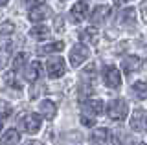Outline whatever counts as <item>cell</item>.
Returning <instances> with one entry per match:
<instances>
[{
  "instance_id": "obj_1",
  "label": "cell",
  "mask_w": 147,
  "mask_h": 145,
  "mask_svg": "<svg viewBox=\"0 0 147 145\" xmlns=\"http://www.w3.org/2000/svg\"><path fill=\"white\" fill-rule=\"evenodd\" d=\"M107 116L114 121H121L129 116V105L125 99H114L107 107Z\"/></svg>"
},
{
  "instance_id": "obj_2",
  "label": "cell",
  "mask_w": 147,
  "mask_h": 145,
  "mask_svg": "<svg viewBox=\"0 0 147 145\" xmlns=\"http://www.w3.org/2000/svg\"><path fill=\"white\" fill-rule=\"evenodd\" d=\"M64 72H66V62H64L63 57L48 59V62H46V74H48V77L59 79V77L64 75Z\"/></svg>"
},
{
  "instance_id": "obj_3",
  "label": "cell",
  "mask_w": 147,
  "mask_h": 145,
  "mask_svg": "<svg viewBox=\"0 0 147 145\" xmlns=\"http://www.w3.org/2000/svg\"><path fill=\"white\" fill-rule=\"evenodd\" d=\"M88 57H90V50L86 48L85 44H76V46L72 48V52H70V64L74 68H77V66H81Z\"/></svg>"
},
{
  "instance_id": "obj_4",
  "label": "cell",
  "mask_w": 147,
  "mask_h": 145,
  "mask_svg": "<svg viewBox=\"0 0 147 145\" xmlns=\"http://www.w3.org/2000/svg\"><path fill=\"white\" fill-rule=\"evenodd\" d=\"M103 81L109 88H119L121 87V74L116 66H107L103 70Z\"/></svg>"
},
{
  "instance_id": "obj_5",
  "label": "cell",
  "mask_w": 147,
  "mask_h": 145,
  "mask_svg": "<svg viewBox=\"0 0 147 145\" xmlns=\"http://www.w3.org/2000/svg\"><path fill=\"white\" fill-rule=\"evenodd\" d=\"M40 123H42V119H40L39 114H28L24 119H22V129H24L28 134H37L40 130Z\"/></svg>"
},
{
  "instance_id": "obj_6",
  "label": "cell",
  "mask_w": 147,
  "mask_h": 145,
  "mask_svg": "<svg viewBox=\"0 0 147 145\" xmlns=\"http://www.w3.org/2000/svg\"><path fill=\"white\" fill-rule=\"evenodd\" d=\"M110 130L107 129V127H98V129L92 130L90 134V142L94 145H109L110 143Z\"/></svg>"
},
{
  "instance_id": "obj_7",
  "label": "cell",
  "mask_w": 147,
  "mask_h": 145,
  "mask_svg": "<svg viewBox=\"0 0 147 145\" xmlns=\"http://www.w3.org/2000/svg\"><path fill=\"white\" fill-rule=\"evenodd\" d=\"M52 15V9H50L46 4H40V6H35V7H31L30 9V20L31 22H42V20H46L48 17Z\"/></svg>"
},
{
  "instance_id": "obj_8",
  "label": "cell",
  "mask_w": 147,
  "mask_h": 145,
  "mask_svg": "<svg viewBox=\"0 0 147 145\" xmlns=\"http://www.w3.org/2000/svg\"><path fill=\"white\" fill-rule=\"evenodd\" d=\"M88 2L86 0H81V2H77L76 6L70 9V15H72V20L74 22H81L85 20L86 17H88Z\"/></svg>"
},
{
  "instance_id": "obj_9",
  "label": "cell",
  "mask_w": 147,
  "mask_h": 145,
  "mask_svg": "<svg viewBox=\"0 0 147 145\" xmlns=\"http://www.w3.org/2000/svg\"><path fill=\"white\" fill-rule=\"evenodd\" d=\"M40 75H42V66H40V62H31V64L24 66V77H26V81L35 83Z\"/></svg>"
},
{
  "instance_id": "obj_10",
  "label": "cell",
  "mask_w": 147,
  "mask_h": 145,
  "mask_svg": "<svg viewBox=\"0 0 147 145\" xmlns=\"http://www.w3.org/2000/svg\"><path fill=\"white\" fill-rule=\"evenodd\" d=\"M109 17H110V6H98L90 13V20L94 24H103Z\"/></svg>"
},
{
  "instance_id": "obj_11",
  "label": "cell",
  "mask_w": 147,
  "mask_h": 145,
  "mask_svg": "<svg viewBox=\"0 0 147 145\" xmlns=\"http://www.w3.org/2000/svg\"><path fill=\"white\" fill-rule=\"evenodd\" d=\"M103 108H105V105H103L101 99H86L83 103V110L90 112V116H99L103 112Z\"/></svg>"
},
{
  "instance_id": "obj_12",
  "label": "cell",
  "mask_w": 147,
  "mask_h": 145,
  "mask_svg": "<svg viewBox=\"0 0 147 145\" xmlns=\"http://www.w3.org/2000/svg\"><path fill=\"white\" fill-rule=\"evenodd\" d=\"M39 110H40V114H42L46 119H53L55 114H57V105H55L52 99H44V101H40Z\"/></svg>"
},
{
  "instance_id": "obj_13",
  "label": "cell",
  "mask_w": 147,
  "mask_h": 145,
  "mask_svg": "<svg viewBox=\"0 0 147 145\" xmlns=\"http://www.w3.org/2000/svg\"><path fill=\"white\" fill-rule=\"evenodd\" d=\"M144 127H145V112L142 108H136L134 114L131 116V129L138 132V130H144Z\"/></svg>"
},
{
  "instance_id": "obj_14",
  "label": "cell",
  "mask_w": 147,
  "mask_h": 145,
  "mask_svg": "<svg viewBox=\"0 0 147 145\" xmlns=\"http://www.w3.org/2000/svg\"><path fill=\"white\" fill-rule=\"evenodd\" d=\"M79 40H81V42H86V44H98V40H99L98 30H96V28L83 30L81 33H79Z\"/></svg>"
},
{
  "instance_id": "obj_15",
  "label": "cell",
  "mask_w": 147,
  "mask_h": 145,
  "mask_svg": "<svg viewBox=\"0 0 147 145\" xmlns=\"http://www.w3.org/2000/svg\"><path fill=\"white\" fill-rule=\"evenodd\" d=\"M20 142V134L17 132L15 129H9L2 134V140H0V145H17Z\"/></svg>"
},
{
  "instance_id": "obj_16",
  "label": "cell",
  "mask_w": 147,
  "mask_h": 145,
  "mask_svg": "<svg viewBox=\"0 0 147 145\" xmlns=\"http://www.w3.org/2000/svg\"><path fill=\"white\" fill-rule=\"evenodd\" d=\"M64 48V42L63 40H55V42H50V44H42L39 48V53L40 55H48V53H57Z\"/></svg>"
},
{
  "instance_id": "obj_17",
  "label": "cell",
  "mask_w": 147,
  "mask_h": 145,
  "mask_svg": "<svg viewBox=\"0 0 147 145\" xmlns=\"http://www.w3.org/2000/svg\"><path fill=\"white\" fill-rule=\"evenodd\" d=\"M48 35H50V30L46 26H35V28L30 30V37L35 40H46Z\"/></svg>"
},
{
  "instance_id": "obj_18",
  "label": "cell",
  "mask_w": 147,
  "mask_h": 145,
  "mask_svg": "<svg viewBox=\"0 0 147 145\" xmlns=\"http://www.w3.org/2000/svg\"><path fill=\"white\" fill-rule=\"evenodd\" d=\"M140 66H142V59L136 57V55L125 57V61H123V70L125 72H136Z\"/></svg>"
},
{
  "instance_id": "obj_19",
  "label": "cell",
  "mask_w": 147,
  "mask_h": 145,
  "mask_svg": "<svg viewBox=\"0 0 147 145\" xmlns=\"http://www.w3.org/2000/svg\"><path fill=\"white\" fill-rule=\"evenodd\" d=\"M11 53H13V46H11L9 42H7V44H4V46L0 48V70L7 66L9 59H11Z\"/></svg>"
},
{
  "instance_id": "obj_20",
  "label": "cell",
  "mask_w": 147,
  "mask_h": 145,
  "mask_svg": "<svg viewBox=\"0 0 147 145\" xmlns=\"http://www.w3.org/2000/svg\"><path fill=\"white\" fill-rule=\"evenodd\" d=\"M132 92L136 94V97L140 99H147V83L145 81H138L132 85Z\"/></svg>"
},
{
  "instance_id": "obj_21",
  "label": "cell",
  "mask_w": 147,
  "mask_h": 145,
  "mask_svg": "<svg viewBox=\"0 0 147 145\" xmlns=\"http://www.w3.org/2000/svg\"><path fill=\"white\" fill-rule=\"evenodd\" d=\"M134 9H125L119 15V24H127V26H132L134 24V20H136V15H134Z\"/></svg>"
},
{
  "instance_id": "obj_22",
  "label": "cell",
  "mask_w": 147,
  "mask_h": 145,
  "mask_svg": "<svg viewBox=\"0 0 147 145\" xmlns=\"http://www.w3.org/2000/svg\"><path fill=\"white\" fill-rule=\"evenodd\" d=\"M13 31H15V24H13V22L6 20V22L0 24V35H11Z\"/></svg>"
},
{
  "instance_id": "obj_23",
  "label": "cell",
  "mask_w": 147,
  "mask_h": 145,
  "mask_svg": "<svg viewBox=\"0 0 147 145\" xmlns=\"http://www.w3.org/2000/svg\"><path fill=\"white\" fill-rule=\"evenodd\" d=\"M9 116H11V107H9L6 101H0V121L9 117Z\"/></svg>"
},
{
  "instance_id": "obj_24",
  "label": "cell",
  "mask_w": 147,
  "mask_h": 145,
  "mask_svg": "<svg viewBox=\"0 0 147 145\" xmlns=\"http://www.w3.org/2000/svg\"><path fill=\"white\" fill-rule=\"evenodd\" d=\"M24 62H26V53H18V55L15 57V72L17 70H22V66H24Z\"/></svg>"
},
{
  "instance_id": "obj_25",
  "label": "cell",
  "mask_w": 147,
  "mask_h": 145,
  "mask_svg": "<svg viewBox=\"0 0 147 145\" xmlns=\"http://www.w3.org/2000/svg\"><path fill=\"white\" fill-rule=\"evenodd\" d=\"M94 75H96V66L94 64H90L88 68H85V70H83V77L85 79H94Z\"/></svg>"
},
{
  "instance_id": "obj_26",
  "label": "cell",
  "mask_w": 147,
  "mask_h": 145,
  "mask_svg": "<svg viewBox=\"0 0 147 145\" xmlns=\"http://www.w3.org/2000/svg\"><path fill=\"white\" fill-rule=\"evenodd\" d=\"M64 30V20L63 17H55V31H63Z\"/></svg>"
},
{
  "instance_id": "obj_27",
  "label": "cell",
  "mask_w": 147,
  "mask_h": 145,
  "mask_svg": "<svg viewBox=\"0 0 147 145\" xmlns=\"http://www.w3.org/2000/svg\"><path fill=\"white\" fill-rule=\"evenodd\" d=\"M81 121H83V125H86V127H92V125L96 123L94 117H86V116H83V117H81Z\"/></svg>"
},
{
  "instance_id": "obj_28",
  "label": "cell",
  "mask_w": 147,
  "mask_h": 145,
  "mask_svg": "<svg viewBox=\"0 0 147 145\" xmlns=\"http://www.w3.org/2000/svg\"><path fill=\"white\" fill-rule=\"evenodd\" d=\"M44 0H26V4H31V7H35V6H40Z\"/></svg>"
},
{
  "instance_id": "obj_29",
  "label": "cell",
  "mask_w": 147,
  "mask_h": 145,
  "mask_svg": "<svg viewBox=\"0 0 147 145\" xmlns=\"http://www.w3.org/2000/svg\"><path fill=\"white\" fill-rule=\"evenodd\" d=\"M142 13H144V20L147 22V0L142 4Z\"/></svg>"
},
{
  "instance_id": "obj_30",
  "label": "cell",
  "mask_w": 147,
  "mask_h": 145,
  "mask_svg": "<svg viewBox=\"0 0 147 145\" xmlns=\"http://www.w3.org/2000/svg\"><path fill=\"white\" fill-rule=\"evenodd\" d=\"M7 2H9V0H0V7H2V6H7Z\"/></svg>"
},
{
  "instance_id": "obj_31",
  "label": "cell",
  "mask_w": 147,
  "mask_h": 145,
  "mask_svg": "<svg viewBox=\"0 0 147 145\" xmlns=\"http://www.w3.org/2000/svg\"><path fill=\"white\" fill-rule=\"evenodd\" d=\"M144 129H145V130H147V116H145V127H144Z\"/></svg>"
},
{
  "instance_id": "obj_32",
  "label": "cell",
  "mask_w": 147,
  "mask_h": 145,
  "mask_svg": "<svg viewBox=\"0 0 147 145\" xmlns=\"http://www.w3.org/2000/svg\"><path fill=\"white\" fill-rule=\"evenodd\" d=\"M134 145H145V143H142V142H140V143H134Z\"/></svg>"
},
{
  "instance_id": "obj_33",
  "label": "cell",
  "mask_w": 147,
  "mask_h": 145,
  "mask_svg": "<svg viewBox=\"0 0 147 145\" xmlns=\"http://www.w3.org/2000/svg\"><path fill=\"white\" fill-rule=\"evenodd\" d=\"M2 127H4V125H2V121H0V130H2Z\"/></svg>"
},
{
  "instance_id": "obj_34",
  "label": "cell",
  "mask_w": 147,
  "mask_h": 145,
  "mask_svg": "<svg viewBox=\"0 0 147 145\" xmlns=\"http://www.w3.org/2000/svg\"><path fill=\"white\" fill-rule=\"evenodd\" d=\"M61 2H66V0H61Z\"/></svg>"
}]
</instances>
